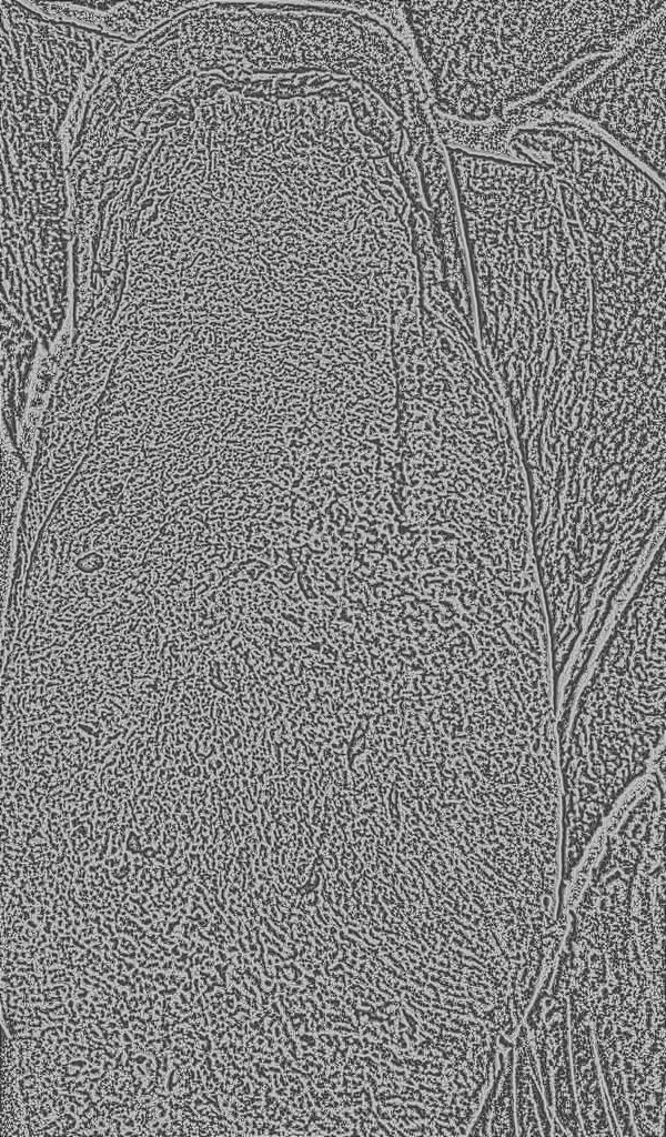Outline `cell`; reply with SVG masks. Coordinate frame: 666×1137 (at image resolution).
I'll return each mask as SVG.
<instances>
[{
	"label": "cell",
	"instance_id": "cell-2",
	"mask_svg": "<svg viewBox=\"0 0 666 1137\" xmlns=\"http://www.w3.org/2000/svg\"><path fill=\"white\" fill-rule=\"evenodd\" d=\"M571 101L664 178V14Z\"/></svg>",
	"mask_w": 666,
	"mask_h": 1137
},
{
	"label": "cell",
	"instance_id": "cell-1",
	"mask_svg": "<svg viewBox=\"0 0 666 1137\" xmlns=\"http://www.w3.org/2000/svg\"><path fill=\"white\" fill-rule=\"evenodd\" d=\"M626 611L573 705L557 716L565 876L664 752V602L638 594Z\"/></svg>",
	"mask_w": 666,
	"mask_h": 1137
}]
</instances>
